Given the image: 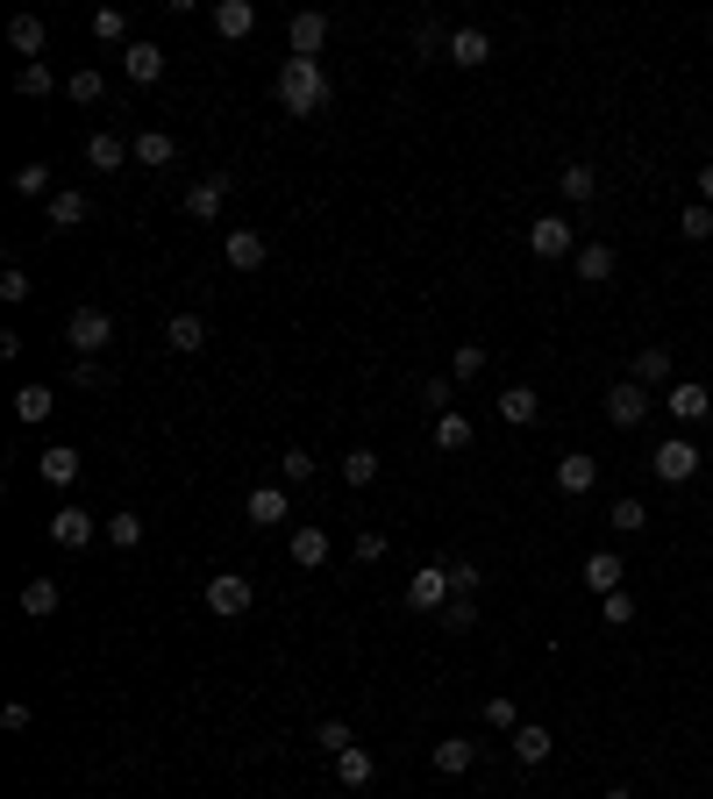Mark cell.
Returning a JSON list of instances; mask_svg holds the SVG:
<instances>
[{
	"instance_id": "603a6c76",
	"label": "cell",
	"mask_w": 713,
	"mask_h": 799,
	"mask_svg": "<svg viewBox=\"0 0 713 799\" xmlns=\"http://www.w3.org/2000/svg\"><path fill=\"white\" fill-rule=\"evenodd\" d=\"M557 193H564L571 207H585L599 193V172H593V164H564V172H557Z\"/></svg>"
},
{
	"instance_id": "1f68e13d",
	"label": "cell",
	"mask_w": 713,
	"mask_h": 799,
	"mask_svg": "<svg viewBox=\"0 0 713 799\" xmlns=\"http://www.w3.org/2000/svg\"><path fill=\"white\" fill-rule=\"evenodd\" d=\"M472 435L478 429L457 414V407H450V414H435V450H472Z\"/></svg>"
},
{
	"instance_id": "f546056e",
	"label": "cell",
	"mask_w": 713,
	"mask_h": 799,
	"mask_svg": "<svg viewBox=\"0 0 713 799\" xmlns=\"http://www.w3.org/2000/svg\"><path fill=\"white\" fill-rule=\"evenodd\" d=\"M172 158H179V143H172L164 129H143V136H136V164H150V172H164Z\"/></svg>"
},
{
	"instance_id": "816d5d0a",
	"label": "cell",
	"mask_w": 713,
	"mask_h": 799,
	"mask_svg": "<svg viewBox=\"0 0 713 799\" xmlns=\"http://www.w3.org/2000/svg\"><path fill=\"white\" fill-rule=\"evenodd\" d=\"M421 400H429L435 414H450V400H457V379H429V386H421Z\"/></svg>"
},
{
	"instance_id": "ffe728a7",
	"label": "cell",
	"mask_w": 713,
	"mask_h": 799,
	"mask_svg": "<svg viewBox=\"0 0 713 799\" xmlns=\"http://www.w3.org/2000/svg\"><path fill=\"white\" fill-rule=\"evenodd\" d=\"M485 57H493V36H485V29H457V36H450V65L478 72Z\"/></svg>"
},
{
	"instance_id": "836d02e7",
	"label": "cell",
	"mask_w": 713,
	"mask_h": 799,
	"mask_svg": "<svg viewBox=\"0 0 713 799\" xmlns=\"http://www.w3.org/2000/svg\"><path fill=\"white\" fill-rule=\"evenodd\" d=\"M65 94L79 100V108H94V100H108V79H100V65H86V72H72L65 79Z\"/></svg>"
},
{
	"instance_id": "bcb514c9",
	"label": "cell",
	"mask_w": 713,
	"mask_h": 799,
	"mask_svg": "<svg viewBox=\"0 0 713 799\" xmlns=\"http://www.w3.org/2000/svg\"><path fill=\"white\" fill-rule=\"evenodd\" d=\"M614 529H620V536H642V529H649V507H642V500H614Z\"/></svg>"
},
{
	"instance_id": "7a4b0ae2",
	"label": "cell",
	"mask_w": 713,
	"mask_h": 799,
	"mask_svg": "<svg viewBox=\"0 0 713 799\" xmlns=\"http://www.w3.org/2000/svg\"><path fill=\"white\" fill-rule=\"evenodd\" d=\"M65 343H72L79 357H100V350L115 343V314H108V307H72V314H65Z\"/></svg>"
},
{
	"instance_id": "44dd1931",
	"label": "cell",
	"mask_w": 713,
	"mask_h": 799,
	"mask_svg": "<svg viewBox=\"0 0 713 799\" xmlns=\"http://www.w3.org/2000/svg\"><path fill=\"white\" fill-rule=\"evenodd\" d=\"M620 571H628V564H620L614 550H593V557H585V585H593L599 600H606V593H620Z\"/></svg>"
},
{
	"instance_id": "6f0895ef",
	"label": "cell",
	"mask_w": 713,
	"mask_h": 799,
	"mask_svg": "<svg viewBox=\"0 0 713 799\" xmlns=\"http://www.w3.org/2000/svg\"><path fill=\"white\" fill-rule=\"evenodd\" d=\"M378 557H386V536L364 529V536H357V564H378Z\"/></svg>"
},
{
	"instance_id": "7c38bea8",
	"label": "cell",
	"mask_w": 713,
	"mask_h": 799,
	"mask_svg": "<svg viewBox=\"0 0 713 799\" xmlns=\"http://www.w3.org/2000/svg\"><path fill=\"white\" fill-rule=\"evenodd\" d=\"M129 158H136V143H121L115 129H94V136H86V164H94V172H121Z\"/></svg>"
},
{
	"instance_id": "11a10c76",
	"label": "cell",
	"mask_w": 713,
	"mask_h": 799,
	"mask_svg": "<svg viewBox=\"0 0 713 799\" xmlns=\"http://www.w3.org/2000/svg\"><path fill=\"white\" fill-rule=\"evenodd\" d=\"M108 379V371H100V357H79V365H72V386H100Z\"/></svg>"
},
{
	"instance_id": "74e56055",
	"label": "cell",
	"mask_w": 713,
	"mask_h": 799,
	"mask_svg": "<svg viewBox=\"0 0 713 799\" xmlns=\"http://www.w3.org/2000/svg\"><path fill=\"white\" fill-rule=\"evenodd\" d=\"M94 36H100V43H121V51H129V14H121V8H94Z\"/></svg>"
},
{
	"instance_id": "c3c4849f",
	"label": "cell",
	"mask_w": 713,
	"mask_h": 799,
	"mask_svg": "<svg viewBox=\"0 0 713 799\" xmlns=\"http://www.w3.org/2000/svg\"><path fill=\"white\" fill-rule=\"evenodd\" d=\"M485 721H493L499 735H514V728H521V706H514L507 692H499V700H485Z\"/></svg>"
},
{
	"instance_id": "7402d4cb",
	"label": "cell",
	"mask_w": 713,
	"mask_h": 799,
	"mask_svg": "<svg viewBox=\"0 0 713 799\" xmlns=\"http://www.w3.org/2000/svg\"><path fill=\"white\" fill-rule=\"evenodd\" d=\"M635 386H671V350H663V343H642V350H635Z\"/></svg>"
},
{
	"instance_id": "91938a15",
	"label": "cell",
	"mask_w": 713,
	"mask_h": 799,
	"mask_svg": "<svg viewBox=\"0 0 713 799\" xmlns=\"http://www.w3.org/2000/svg\"><path fill=\"white\" fill-rule=\"evenodd\" d=\"M599 799H635V792H628V786H606V792H599Z\"/></svg>"
},
{
	"instance_id": "d4e9b609",
	"label": "cell",
	"mask_w": 713,
	"mask_h": 799,
	"mask_svg": "<svg viewBox=\"0 0 713 799\" xmlns=\"http://www.w3.org/2000/svg\"><path fill=\"white\" fill-rule=\"evenodd\" d=\"M164 343H172L179 357L207 350V322H201V314H172V328H164Z\"/></svg>"
},
{
	"instance_id": "8fae6325",
	"label": "cell",
	"mask_w": 713,
	"mask_h": 799,
	"mask_svg": "<svg viewBox=\"0 0 713 799\" xmlns=\"http://www.w3.org/2000/svg\"><path fill=\"white\" fill-rule=\"evenodd\" d=\"M242 515H250V529H279V521L293 515V500H285V486H257L250 500H242Z\"/></svg>"
},
{
	"instance_id": "f35d334b",
	"label": "cell",
	"mask_w": 713,
	"mask_h": 799,
	"mask_svg": "<svg viewBox=\"0 0 713 799\" xmlns=\"http://www.w3.org/2000/svg\"><path fill=\"white\" fill-rule=\"evenodd\" d=\"M678 236H685V244H706V236H713V207H706V201H692L685 215H678Z\"/></svg>"
},
{
	"instance_id": "d590c367",
	"label": "cell",
	"mask_w": 713,
	"mask_h": 799,
	"mask_svg": "<svg viewBox=\"0 0 713 799\" xmlns=\"http://www.w3.org/2000/svg\"><path fill=\"white\" fill-rule=\"evenodd\" d=\"M43 478H51V486H72V478H79V450H43Z\"/></svg>"
},
{
	"instance_id": "4fadbf2b",
	"label": "cell",
	"mask_w": 713,
	"mask_h": 799,
	"mask_svg": "<svg viewBox=\"0 0 713 799\" xmlns=\"http://www.w3.org/2000/svg\"><path fill=\"white\" fill-rule=\"evenodd\" d=\"M222 201H229V179H222V172H215V179H193V186H186V215H193V222H215Z\"/></svg>"
},
{
	"instance_id": "484cf974",
	"label": "cell",
	"mask_w": 713,
	"mask_h": 799,
	"mask_svg": "<svg viewBox=\"0 0 713 799\" xmlns=\"http://www.w3.org/2000/svg\"><path fill=\"white\" fill-rule=\"evenodd\" d=\"M571 264H579L585 285H606V279H614V244H579V258H571Z\"/></svg>"
},
{
	"instance_id": "ee69618b",
	"label": "cell",
	"mask_w": 713,
	"mask_h": 799,
	"mask_svg": "<svg viewBox=\"0 0 713 799\" xmlns=\"http://www.w3.org/2000/svg\"><path fill=\"white\" fill-rule=\"evenodd\" d=\"M279 472H285V486H307V478L322 472V464H314V450H285V457H279Z\"/></svg>"
},
{
	"instance_id": "db71d44e",
	"label": "cell",
	"mask_w": 713,
	"mask_h": 799,
	"mask_svg": "<svg viewBox=\"0 0 713 799\" xmlns=\"http://www.w3.org/2000/svg\"><path fill=\"white\" fill-rule=\"evenodd\" d=\"M414 51H421V57H435V51H443V29L421 22V29H414Z\"/></svg>"
},
{
	"instance_id": "7dc6e473",
	"label": "cell",
	"mask_w": 713,
	"mask_h": 799,
	"mask_svg": "<svg viewBox=\"0 0 713 799\" xmlns=\"http://www.w3.org/2000/svg\"><path fill=\"white\" fill-rule=\"evenodd\" d=\"M314 743H322L328 757H343V749H350L357 735H350V721H322V728H314Z\"/></svg>"
},
{
	"instance_id": "52a82bcc",
	"label": "cell",
	"mask_w": 713,
	"mask_h": 799,
	"mask_svg": "<svg viewBox=\"0 0 713 799\" xmlns=\"http://www.w3.org/2000/svg\"><path fill=\"white\" fill-rule=\"evenodd\" d=\"M94 536H100L94 507H57V515H51V542H57V550H86Z\"/></svg>"
},
{
	"instance_id": "f5cc1de1",
	"label": "cell",
	"mask_w": 713,
	"mask_h": 799,
	"mask_svg": "<svg viewBox=\"0 0 713 799\" xmlns=\"http://www.w3.org/2000/svg\"><path fill=\"white\" fill-rule=\"evenodd\" d=\"M450 579H457V593H478V585H485V571L472 564V557H457V564H450Z\"/></svg>"
},
{
	"instance_id": "7bdbcfd3",
	"label": "cell",
	"mask_w": 713,
	"mask_h": 799,
	"mask_svg": "<svg viewBox=\"0 0 713 799\" xmlns=\"http://www.w3.org/2000/svg\"><path fill=\"white\" fill-rule=\"evenodd\" d=\"M443 628H450V636H464V628H478V600H472V593H457V600L443 607Z\"/></svg>"
},
{
	"instance_id": "4316f807",
	"label": "cell",
	"mask_w": 713,
	"mask_h": 799,
	"mask_svg": "<svg viewBox=\"0 0 713 799\" xmlns=\"http://www.w3.org/2000/svg\"><path fill=\"white\" fill-rule=\"evenodd\" d=\"M8 43L29 57V65H43V43H51V36H43V22H36V14H14V22H8Z\"/></svg>"
},
{
	"instance_id": "30bf717a",
	"label": "cell",
	"mask_w": 713,
	"mask_h": 799,
	"mask_svg": "<svg viewBox=\"0 0 713 799\" xmlns=\"http://www.w3.org/2000/svg\"><path fill=\"white\" fill-rule=\"evenodd\" d=\"M593 486H599V457H585V450H571V457H557V493H571V500H585Z\"/></svg>"
},
{
	"instance_id": "e575fe53",
	"label": "cell",
	"mask_w": 713,
	"mask_h": 799,
	"mask_svg": "<svg viewBox=\"0 0 713 799\" xmlns=\"http://www.w3.org/2000/svg\"><path fill=\"white\" fill-rule=\"evenodd\" d=\"M371 478H378V450H343V486H371Z\"/></svg>"
},
{
	"instance_id": "9f6ffc18",
	"label": "cell",
	"mask_w": 713,
	"mask_h": 799,
	"mask_svg": "<svg viewBox=\"0 0 713 799\" xmlns=\"http://www.w3.org/2000/svg\"><path fill=\"white\" fill-rule=\"evenodd\" d=\"M0 728L22 735V728H29V706H22V700H8V706H0Z\"/></svg>"
},
{
	"instance_id": "9c48e42d",
	"label": "cell",
	"mask_w": 713,
	"mask_h": 799,
	"mask_svg": "<svg viewBox=\"0 0 713 799\" xmlns=\"http://www.w3.org/2000/svg\"><path fill=\"white\" fill-rule=\"evenodd\" d=\"M606 421H614V429H642V421H649V386L620 379L614 393H606Z\"/></svg>"
},
{
	"instance_id": "d6a6232c",
	"label": "cell",
	"mask_w": 713,
	"mask_h": 799,
	"mask_svg": "<svg viewBox=\"0 0 713 799\" xmlns=\"http://www.w3.org/2000/svg\"><path fill=\"white\" fill-rule=\"evenodd\" d=\"M371 771H378V764H371V749H357V743L336 757V778H343L350 792H357V786H371Z\"/></svg>"
},
{
	"instance_id": "b9f144b4",
	"label": "cell",
	"mask_w": 713,
	"mask_h": 799,
	"mask_svg": "<svg viewBox=\"0 0 713 799\" xmlns=\"http://www.w3.org/2000/svg\"><path fill=\"white\" fill-rule=\"evenodd\" d=\"M478 371H485V343H457V357H450V379H478Z\"/></svg>"
},
{
	"instance_id": "681fc988",
	"label": "cell",
	"mask_w": 713,
	"mask_h": 799,
	"mask_svg": "<svg viewBox=\"0 0 713 799\" xmlns=\"http://www.w3.org/2000/svg\"><path fill=\"white\" fill-rule=\"evenodd\" d=\"M599 622H606V628H628V622H635V600H628V593H606V600H599Z\"/></svg>"
},
{
	"instance_id": "d6986e66",
	"label": "cell",
	"mask_w": 713,
	"mask_h": 799,
	"mask_svg": "<svg viewBox=\"0 0 713 799\" xmlns=\"http://www.w3.org/2000/svg\"><path fill=\"white\" fill-rule=\"evenodd\" d=\"M671 414H678V421H706V414H713V393H706L700 379H678V386H671Z\"/></svg>"
},
{
	"instance_id": "83f0119b",
	"label": "cell",
	"mask_w": 713,
	"mask_h": 799,
	"mask_svg": "<svg viewBox=\"0 0 713 799\" xmlns=\"http://www.w3.org/2000/svg\"><path fill=\"white\" fill-rule=\"evenodd\" d=\"M57 600H65V593H57V579H29L22 585V614H29V622H51Z\"/></svg>"
},
{
	"instance_id": "277c9868",
	"label": "cell",
	"mask_w": 713,
	"mask_h": 799,
	"mask_svg": "<svg viewBox=\"0 0 713 799\" xmlns=\"http://www.w3.org/2000/svg\"><path fill=\"white\" fill-rule=\"evenodd\" d=\"M450 600H457V579H450V564H421L414 579H407V607H414V614H443Z\"/></svg>"
},
{
	"instance_id": "4dcf8cb0",
	"label": "cell",
	"mask_w": 713,
	"mask_h": 799,
	"mask_svg": "<svg viewBox=\"0 0 713 799\" xmlns=\"http://www.w3.org/2000/svg\"><path fill=\"white\" fill-rule=\"evenodd\" d=\"M264 258H271V244H264L257 229H236V236H229V264H236V271H257Z\"/></svg>"
},
{
	"instance_id": "f6af8a7d",
	"label": "cell",
	"mask_w": 713,
	"mask_h": 799,
	"mask_svg": "<svg viewBox=\"0 0 713 799\" xmlns=\"http://www.w3.org/2000/svg\"><path fill=\"white\" fill-rule=\"evenodd\" d=\"M14 193H22V201H43V193H51V164H22V172H14Z\"/></svg>"
},
{
	"instance_id": "cb8c5ba5",
	"label": "cell",
	"mask_w": 713,
	"mask_h": 799,
	"mask_svg": "<svg viewBox=\"0 0 713 799\" xmlns=\"http://www.w3.org/2000/svg\"><path fill=\"white\" fill-rule=\"evenodd\" d=\"M86 215H94V201L86 193H51V229H86Z\"/></svg>"
},
{
	"instance_id": "8992f818",
	"label": "cell",
	"mask_w": 713,
	"mask_h": 799,
	"mask_svg": "<svg viewBox=\"0 0 713 799\" xmlns=\"http://www.w3.org/2000/svg\"><path fill=\"white\" fill-rule=\"evenodd\" d=\"M250 579H242V571H215V579H207V607L222 614V622H236V614H250Z\"/></svg>"
},
{
	"instance_id": "6da1fadb",
	"label": "cell",
	"mask_w": 713,
	"mask_h": 799,
	"mask_svg": "<svg viewBox=\"0 0 713 799\" xmlns=\"http://www.w3.org/2000/svg\"><path fill=\"white\" fill-rule=\"evenodd\" d=\"M271 94H279L285 115H322L328 108V72H322V57H285L279 79H271Z\"/></svg>"
},
{
	"instance_id": "9a60e30c",
	"label": "cell",
	"mask_w": 713,
	"mask_h": 799,
	"mask_svg": "<svg viewBox=\"0 0 713 799\" xmlns=\"http://www.w3.org/2000/svg\"><path fill=\"white\" fill-rule=\"evenodd\" d=\"M429 764H435L443 778H464V771L478 764V743H464V735H443V743L429 749Z\"/></svg>"
},
{
	"instance_id": "3957f363",
	"label": "cell",
	"mask_w": 713,
	"mask_h": 799,
	"mask_svg": "<svg viewBox=\"0 0 713 799\" xmlns=\"http://www.w3.org/2000/svg\"><path fill=\"white\" fill-rule=\"evenodd\" d=\"M700 443H685V435H663L657 450H649V472H657V486H685L692 472H700Z\"/></svg>"
},
{
	"instance_id": "f907efd6",
	"label": "cell",
	"mask_w": 713,
	"mask_h": 799,
	"mask_svg": "<svg viewBox=\"0 0 713 799\" xmlns=\"http://www.w3.org/2000/svg\"><path fill=\"white\" fill-rule=\"evenodd\" d=\"M0 300H8V307H22V300H29V271H22V264L0 271Z\"/></svg>"
},
{
	"instance_id": "ba28073f",
	"label": "cell",
	"mask_w": 713,
	"mask_h": 799,
	"mask_svg": "<svg viewBox=\"0 0 713 799\" xmlns=\"http://www.w3.org/2000/svg\"><path fill=\"white\" fill-rule=\"evenodd\" d=\"M285 43H293V57H322L328 51V14L322 8H300L293 22H285Z\"/></svg>"
},
{
	"instance_id": "f1b7e54d",
	"label": "cell",
	"mask_w": 713,
	"mask_h": 799,
	"mask_svg": "<svg viewBox=\"0 0 713 799\" xmlns=\"http://www.w3.org/2000/svg\"><path fill=\"white\" fill-rule=\"evenodd\" d=\"M293 564L300 571H322L328 564V529H293Z\"/></svg>"
},
{
	"instance_id": "5b68a950",
	"label": "cell",
	"mask_w": 713,
	"mask_h": 799,
	"mask_svg": "<svg viewBox=\"0 0 713 799\" xmlns=\"http://www.w3.org/2000/svg\"><path fill=\"white\" fill-rule=\"evenodd\" d=\"M528 250H536V258H579V229H571L564 215H536L528 222Z\"/></svg>"
},
{
	"instance_id": "2e32d148",
	"label": "cell",
	"mask_w": 713,
	"mask_h": 799,
	"mask_svg": "<svg viewBox=\"0 0 713 799\" xmlns=\"http://www.w3.org/2000/svg\"><path fill=\"white\" fill-rule=\"evenodd\" d=\"M507 743H514V757H521V764H550V749H557V735H550V728H542V721H521V728H514V735H507Z\"/></svg>"
},
{
	"instance_id": "8d00e7d4",
	"label": "cell",
	"mask_w": 713,
	"mask_h": 799,
	"mask_svg": "<svg viewBox=\"0 0 713 799\" xmlns=\"http://www.w3.org/2000/svg\"><path fill=\"white\" fill-rule=\"evenodd\" d=\"M51 386H22V393H14V414H22V421H51Z\"/></svg>"
},
{
	"instance_id": "5bb4252c",
	"label": "cell",
	"mask_w": 713,
	"mask_h": 799,
	"mask_svg": "<svg viewBox=\"0 0 713 799\" xmlns=\"http://www.w3.org/2000/svg\"><path fill=\"white\" fill-rule=\"evenodd\" d=\"M121 72H129L136 86H158V79H164V51H158V43H143V36H136L129 51H121Z\"/></svg>"
},
{
	"instance_id": "680465c9",
	"label": "cell",
	"mask_w": 713,
	"mask_h": 799,
	"mask_svg": "<svg viewBox=\"0 0 713 799\" xmlns=\"http://www.w3.org/2000/svg\"><path fill=\"white\" fill-rule=\"evenodd\" d=\"M700 201L713 207V164H700Z\"/></svg>"
},
{
	"instance_id": "e0dca14e",
	"label": "cell",
	"mask_w": 713,
	"mask_h": 799,
	"mask_svg": "<svg viewBox=\"0 0 713 799\" xmlns=\"http://www.w3.org/2000/svg\"><path fill=\"white\" fill-rule=\"evenodd\" d=\"M536 414H542V393H536V386H507V393H499V421H507V429H528Z\"/></svg>"
},
{
	"instance_id": "60d3db41",
	"label": "cell",
	"mask_w": 713,
	"mask_h": 799,
	"mask_svg": "<svg viewBox=\"0 0 713 799\" xmlns=\"http://www.w3.org/2000/svg\"><path fill=\"white\" fill-rule=\"evenodd\" d=\"M51 65H22V72H14V94H22V100H43V94H51Z\"/></svg>"
},
{
	"instance_id": "ab89813d",
	"label": "cell",
	"mask_w": 713,
	"mask_h": 799,
	"mask_svg": "<svg viewBox=\"0 0 713 799\" xmlns=\"http://www.w3.org/2000/svg\"><path fill=\"white\" fill-rule=\"evenodd\" d=\"M108 542L115 550H143V515H108Z\"/></svg>"
},
{
	"instance_id": "ac0fdd59",
	"label": "cell",
	"mask_w": 713,
	"mask_h": 799,
	"mask_svg": "<svg viewBox=\"0 0 713 799\" xmlns=\"http://www.w3.org/2000/svg\"><path fill=\"white\" fill-rule=\"evenodd\" d=\"M250 29H257V8H250V0H215V36L242 43Z\"/></svg>"
}]
</instances>
